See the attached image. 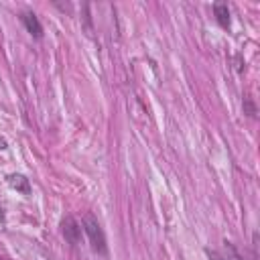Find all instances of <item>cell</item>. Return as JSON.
<instances>
[{
    "label": "cell",
    "instance_id": "3",
    "mask_svg": "<svg viewBox=\"0 0 260 260\" xmlns=\"http://www.w3.org/2000/svg\"><path fill=\"white\" fill-rule=\"evenodd\" d=\"M23 25L27 27V31L33 35L35 39H41L43 37V27H41V23H39V19L35 16L33 12H23Z\"/></svg>",
    "mask_w": 260,
    "mask_h": 260
},
{
    "label": "cell",
    "instance_id": "7",
    "mask_svg": "<svg viewBox=\"0 0 260 260\" xmlns=\"http://www.w3.org/2000/svg\"><path fill=\"white\" fill-rule=\"evenodd\" d=\"M205 254H207V258H210V260H226L222 254H218V252H214V250H205Z\"/></svg>",
    "mask_w": 260,
    "mask_h": 260
},
{
    "label": "cell",
    "instance_id": "2",
    "mask_svg": "<svg viewBox=\"0 0 260 260\" xmlns=\"http://www.w3.org/2000/svg\"><path fill=\"white\" fill-rule=\"evenodd\" d=\"M61 232L65 236V240L69 242V244L77 246L79 240H81V226L72 218V216H65L63 222H61Z\"/></svg>",
    "mask_w": 260,
    "mask_h": 260
},
{
    "label": "cell",
    "instance_id": "8",
    "mask_svg": "<svg viewBox=\"0 0 260 260\" xmlns=\"http://www.w3.org/2000/svg\"><path fill=\"white\" fill-rule=\"evenodd\" d=\"M244 106H246V112H248V116H254V114H256V108H254V104H252L250 100H246V104H244Z\"/></svg>",
    "mask_w": 260,
    "mask_h": 260
},
{
    "label": "cell",
    "instance_id": "1",
    "mask_svg": "<svg viewBox=\"0 0 260 260\" xmlns=\"http://www.w3.org/2000/svg\"><path fill=\"white\" fill-rule=\"evenodd\" d=\"M83 230H85V234H88V238H90L92 248L96 252H100V254H106V250H108L106 236H104V230H102L100 222H98V218L94 214H85L83 216Z\"/></svg>",
    "mask_w": 260,
    "mask_h": 260
},
{
    "label": "cell",
    "instance_id": "5",
    "mask_svg": "<svg viewBox=\"0 0 260 260\" xmlns=\"http://www.w3.org/2000/svg\"><path fill=\"white\" fill-rule=\"evenodd\" d=\"M214 12H216V19L222 27H230V10L226 4H222V2L214 4Z\"/></svg>",
    "mask_w": 260,
    "mask_h": 260
},
{
    "label": "cell",
    "instance_id": "4",
    "mask_svg": "<svg viewBox=\"0 0 260 260\" xmlns=\"http://www.w3.org/2000/svg\"><path fill=\"white\" fill-rule=\"evenodd\" d=\"M8 183L12 189H16V191H21L23 195H29L31 193V183L25 175H10L8 177Z\"/></svg>",
    "mask_w": 260,
    "mask_h": 260
},
{
    "label": "cell",
    "instance_id": "6",
    "mask_svg": "<svg viewBox=\"0 0 260 260\" xmlns=\"http://www.w3.org/2000/svg\"><path fill=\"white\" fill-rule=\"evenodd\" d=\"M223 244H226V250H228V258H226V260H244V258L238 254V250L234 248L232 242H223Z\"/></svg>",
    "mask_w": 260,
    "mask_h": 260
}]
</instances>
